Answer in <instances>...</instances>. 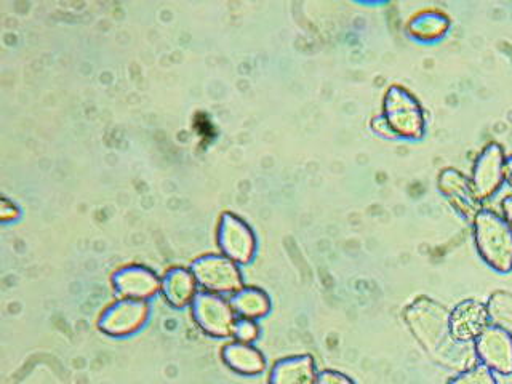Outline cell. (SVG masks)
<instances>
[{"label":"cell","mask_w":512,"mask_h":384,"mask_svg":"<svg viewBox=\"0 0 512 384\" xmlns=\"http://www.w3.org/2000/svg\"><path fill=\"white\" fill-rule=\"evenodd\" d=\"M404 320L421 348L434 362L453 372L474 367L477 360L472 343H460L450 328V311L429 296H418L404 309Z\"/></svg>","instance_id":"6da1fadb"},{"label":"cell","mask_w":512,"mask_h":384,"mask_svg":"<svg viewBox=\"0 0 512 384\" xmlns=\"http://www.w3.org/2000/svg\"><path fill=\"white\" fill-rule=\"evenodd\" d=\"M480 258L501 274L512 271V229L503 216L482 208L472 220Z\"/></svg>","instance_id":"7a4b0ae2"},{"label":"cell","mask_w":512,"mask_h":384,"mask_svg":"<svg viewBox=\"0 0 512 384\" xmlns=\"http://www.w3.org/2000/svg\"><path fill=\"white\" fill-rule=\"evenodd\" d=\"M396 138L421 140L426 119L420 101L402 85H391L383 100V114Z\"/></svg>","instance_id":"3957f363"},{"label":"cell","mask_w":512,"mask_h":384,"mask_svg":"<svg viewBox=\"0 0 512 384\" xmlns=\"http://www.w3.org/2000/svg\"><path fill=\"white\" fill-rule=\"evenodd\" d=\"M197 284L215 295H234L244 288L239 264L224 255H205L191 264Z\"/></svg>","instance_id":"277c9868"},{"label":"cell","mask_w":512,"mask_h":384,"mask_svg":"<svg viewBox=\"0 0 512 384\" xmlns=\"http://www.w3.org/2000/svg\"><path fill=\"white\" fill-rule=\"evenodd\" d=\"M192 317L207 335L215 338L232 336L237 322L231 303L210 292L197 293L192 301Z\"/></svg>","instance_id":"5b68a950"},{"label":"cell","mask_w":512,"mask_h":384,"mask_svg":"<svg viewBox=\"0 0 512 384\" xmlns=\"http://www.w3.org/2000/svg\"><path fill=\"white\" fill-rule=\"evenodd\" d=\"M218 245L224 256L237 264H248L255 258L256 237L240 216L226 212L218 224Z\"/></svg>","instance_id":"8992f818"},{"label":"cell","mask_w":512,"mask_h":384,"mask_svg":"<svg viewBox=\"0 0 512 384\" xmlns=\"http://www.w3.org/2000/svg\"><path fill=\"white\" fill-rule=\"evenodd\" d=\"M504 168H506V154L501 144L488 143L472 167L471 183L476 196L480 200H487L500 191L504 181Z\"/></svg>","instance_id":"52a82bcc"},{"label":"cell","mask_w":512,"mask_h":384,"mask_svg":"<svg viewBox=\"0 0 512 384\" xmlns=\"http://www.w3.org/2000/svg\"><path fill=\"white\" fill-rule=\"evenodd\" d=\"M477 359L493 373L512 375V335L503 328L488 325L474 341Z\"/></svg>","instance_id":"ba28073f"},{"label":"cell","mask_w":512,"mask_h":384,"mask_svg":"<svg viewBox=\"0 0 512 384\" xmlns=\"http://www.w3.org/2000/svg\"><path fill=\"white\" fill-rule=\"evenodd\" d=\"M149 316V306L146 301L124 300L111 304L106 311L101 314L98 320V327L101 332L111 336H127L140 330Z\"/></svg>","instance_id":"9c48e42d"},{"label":"cell","mask_w":512,"mask_h":384,"mask_svg":"<svg viewBox=\"0 0 512 384\" xmlns=\"http://www.w3.org/2000/svg\"><path fill=\"white\" fill-rule=\"evenodd\" d=\"M437 184H439L440 192L447 197L448 202L452 204L456 212L463 216L464 220H474L477 213L482 210L480 207L482 200L476 196L471 180L460 170L453 167L445 168L440 172Z\"/></svg>","instance_id":"30bf717a"},{"label":"cell","mask_w":512,"mask_h":384,"mask_svg":"<svg viewBox=\"0 0 512 384\" xmlns=\"http://www.w3.org/2000/svg\"><path fill=\"white\" fill-rule=\"evenodd\" d=\"M490 325L487 304L479 300H464L450 311V328L460 343H472Z\"/></svg>","instance_id":"8fae6325"},{"label":"cell","mask_w":512,"mask_h":384,"mask_svg":"<svg viewBox=\"0 0 512 384\" xmlns=\"http://www.w3.org/2000/svg\"><path fill=\"white\" fill-rule=\"evenodd\" d=\"M112 285L116 292L130 300L146 301L162 288L159 277L144 266H127L112 276Z\"/></svg>","instance_id":"7c38bea8"},{"label":"cell","mask_w":512,"mask_h":384,"mask_svg":"<svg viewBox=\"0 0 512 384\" xmlns=\"http://www.w3.org/2000/svg\"><path fill=\"white\" fill-rule=\"evenodd\" d=\"M316 362L312 356L285 357L272 367L269 384H317Z\"/></svg>","instance_id":"4fadbf2b"},{"label":"cell","mask_w":512,"mask_h":384,"mask_svg":"<svg viewBox=\"0 0 512 384\" xmlns=\"http://www.w3.org/2000/svg\"><path fill=\"white\" fill-rule=\"evenodd\" d=\"M221 357L224 364L239 375H260L266 368V359L260 349H256L253 344L240 343V341L226 344L221 351Z\"/></svg>","instance_id":"5bb4252c"},{"label":"cell","mask_w":512,"mask_h":384,"mask_svg":"<svg viewBox=\"0 0 512 384\" xmlns=\"http://www.w3.org/2000/svg\"><path fill=\"white\" fill-rule=\"evenodd\" d=\"M162 293L173 308H186L192 304L197 295V280L189 269L175 268L162 279Z\"/></svg>","instance_id":"9a60e30c"},{"label":"cell","mask_w":512,"mask_h":384,"mask_svg":"<svg viewBox=\"0 0 512 384\" xmlns=\"http://www.w3.org/2000/svg\"><path fill=\"white\" fill-rule=\"evenodd\" d=\"M232 309L240 319L258 320L268 316L271 311V300L268 293L256 287H244L232 295Z\"/></svg>","instance_id":"2e32d148"},{"label":"cell","mask_w":512,"mask_h":384,"mask_svg":"<svg viewBox=\"0 0 512 384\" xmlns=\"http://www.w3.org/2000/svg\"><path fill=\"white\" fill-rule=\"evenodd\" d=\"M450 28L448 16L440 12H421L408 23V34L418 40H437Z\"/></svg>","instance_id":"e0dca14e"},{"label":"cell","mask_w":512,"mask_h":384,"mask_svg":"<svg viewBox=\"0 0 512 384\" xmlns=\"http://www.w3.org/2000/svg\"><path fill=\"white\" fill-rule=\"evenodd\" d=\"M490 325L503 328L512 335V295L508 292H495L487 301Z\"/></svg>","instance_id":"ac0fdd59"},{"label":"cell","mask_w":512,"mask_h":384,"mask_svg":"<svg viewBox=\"0 0 512 384\" xmlns=\"http://www.w3.org/2000/svg\"><path fill=\"white\" fill-rule=\"evenodd\" d=\"M448 384H498L495 373L485 365L477 364L453 376Z\"/></svg>","instance_id":"d6986e66"},{"label":"cell","mask_w":512,"mask_h":384,"mask_svg":"<svg viewBox=\"0 0 512 384\" xmlns=\"http://www.w3.org/2000/svg\"><path fill=\"white\" fill-rule=\"evenodd\" d=\"M232 336L240 343L253 344V341L258 340V336H260V327L256 324V320L239 319Z\"/></svg>","instance_id":"ffe728a7"},{"label":"cell","mask_w":512,"mask_h":384,"mask_svg":"<svg viewBox=\"0 0 512 384\" xmlns=\"http://www.w3.org/2000/svg\"><path fill=\"white\" fill-rule=\"evenodd\" d=\"M317 384H356L354 381L349 378V376L344 375V373L336 372V370H324V372L319 373V381Z\"/></svg>","instance_id":"44dd1931"},{"label":"cell","mask_w":512,"mask_h":384,"mask_svg":"<svg viewBox=\"0 0 512 384\" xmlns=\"http://www.w3.org/2000/svg\"><path fill=\"white\" fill-rule=\"evenodd\" d=\"M372 128L376 133H380L381 136H384V138H396L383 116L373 117Z\"/></svg>","instance_id":"7402d4cb"},{"label":"cell","mask_w":512,"mask_h":384,"mask_svg":"<svg viewBox=\"0 0 512 384\" xmlns=\"http://www.w3.org/2000/svg\"><path fill=\"white\" fill-rule=\"evenodd\" d=\"M501 208H503L504 220H506V223H508L512 229V196H508L506 197V199L503 200Z\"/></svg>","instance_id":"603a6c76"},{"label":"cell","mask_w":512,"mask_h":384,"mask_svg":"<svg viewBox=\"0 0 512 384\" xmlns=\"http://www.w3.org/2000/svg\"><path fill=\"white\" fill-rule=\"evenodd\" d=\"M504 178L508 181L509 186L512 188V154L506 157V168H504Z\"/></svg>","instance_id":"cb8c5ba5"}]
</instances>
